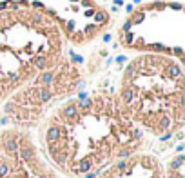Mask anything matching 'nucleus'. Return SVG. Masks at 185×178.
<instances>
[{"label":"nucleus","mask_w":185,"mask_h":178,"mask_svg":"<svg viewBox=\"0 0 185 178\" xmlns=\"http://www.w3.org/2000/svg\"><path fill=\"white\" fill-rule=\"evenodd\" d=\"M58 140H60V129L56 127V125H53V127H49V131H47V142L54 144Z\"/></svg>","instance_id":"f257e3e1"},{"label":"nucleus","mask_w":185,"mask_h":178,"mask_svg":"<svg viewBox=\"0 0 185 178\" xmlns=\"http://www.w3.org/2000/svg\"><path fill=\"white\" fill-rule=\"evenodd\" d=\"M181 162H183V156H178V158L171 164V169H178V167L181 165Z\"/></svg>","instance_id":"f03ea898"}]
</instances>
